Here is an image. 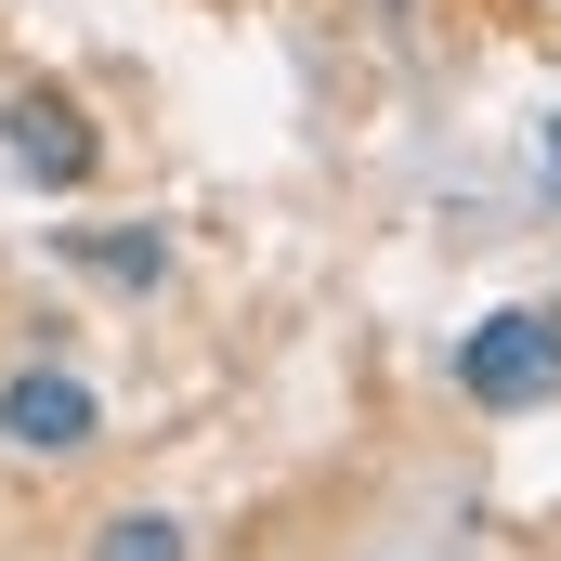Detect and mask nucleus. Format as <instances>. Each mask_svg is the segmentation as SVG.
<instances>
[{
    "instance_id": "423d86ee",
    "label": "nucleus",
    "mask_w": 561,
    "mask_h": 561,
    "mask_svg": "<svg viewBox=\"0 0 561 561\" xmlns=\"http://www.w3.org/2000/svg\"><path fill=\"white\" fill-rule=\"evenodd\" d=\"M549 170H561V118H549Z\"/></svg>"
},
{
    "instance_id": "f257e3e1",
    "label": "nucleus",
    "mask_w": 561,
    "mask_h": 561,
    "mask_svg": "<svg viewBox=\"0 0 561 561\" xmlns=\"http://www.w3.org/2000/svg\"><path fill=\"white\" fill-rule=\"evenodd\" d=\"M457 392L470 405H549L561 392V313H483L457 340Z\"/></svg>"
},
{
    "instance_id": "20e7f679",
    "label": "nucleus",
    "mask_w": 561,
    "mask_h": 561,
    "mask_svg": "<svg viewBox=\"0 0 561 561\" xmlns=\"http://www.w3.org/2000/svg\"><path fill=\"white\" fill-rule=\"evenodd\" d=\"M66 262H92V275H118V287H157V275H170L157 236H66Z\"/></svg>"
},
{
    "instance_id": "7ed1b4c3",
    "label": "nucleus",
    "mask_w": 561,
    "mask_h": 561,
    "mask_svg": "<svg viewBox=\"0 0 561 561\" xmlns=\"http://www.w3.org/2000/svg\"><path fill=\"white\" fill-rule=\"evenodd\" d=\"M0 144H13L26 183H92V118H79L66 92H13V105H0Z\"/></svg>"
},
{
    "instance_id": "f03ea898",
    "label": "nucleus",
    "mask_w": 561,
    "mask_h": 561,
    "mask_svg": "<svg viewBox=\"0 0 561 561\" xmlns=\"http://www.w3.org/2000/svg\"><path fill=\"white\" fill-rule=\"evenodd\" d=\"M92 392L66 379V366H26V379H0V444H26V457H79L92 444Z\"/></svg>"
},
{
    "instance_id": "39448f33",
    "label": "nucleus",
    "mask_w": 561,
    "mask_h": 561,
    "mask_svg": "<svg viewBox=\"0 0 561 561\" xmlns=\"http://www.w3.org/2000/svg\"><path fill=\"white\" fill-rule=\"evenodd\" d=\"M92 561H183V523H170V510H118V523L92 536Z\"/></svg>"
}]
</instances>
